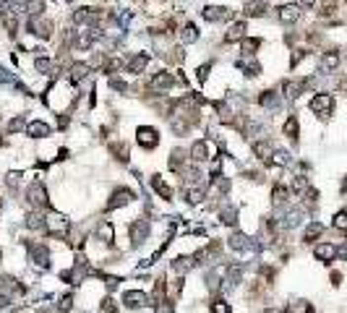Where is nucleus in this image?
<instances>
[{
  "label": "nucleus",
  "mask_w": 347,
  "mask_h": 313,
  "mask_svg": "<svg viewBox=\"0 0 347 313\" xmlns=\"http://www.w3.org/2000/svg\"><path fill=\"white\" fill-rule=\"evenodd\" d=\"M337 3H340V0H324L321 8H318V16H321V18L334 16V13H337Z\"/></svg>",
  "instance_id": "72a5a7b5"
},
{
  "label": "nucleus",
  "mask_w": 347,
  "mask_h": 313,
  "mask_svg": "<svg viewBox=\"0 0 347 313\" xmlns=\"http://www.w3.org/2000/svg\"><path fill=\"white\" fill-rule=\"evenodd\" d=\"M146 66H149V55L139 52V55H133V58H131V63H128V73L139 76V73H144V68H146Z\"/></svg>",
  "instance_id": "412c9836"
},
{
  "label": "nucleus",
  "mask_w": 347,
  "mask_h": 313,
  "mask_svg": "<svg viewBox=\"0 0 347 313\" xmlns=\"http://www.w3.org/2000/svg\"><path fill=\"white\" fill-rule=\"evenodd\" d=\"M308 81H298V78H287L285 84H282V89H285V97L287 99H298L300 94H303V89H306Z\"/></svg>",
  "instance_id": "2eb2a0df"
},
{
  "label": "nucleus",
  "mask_w": 347,
  "mask_h": 313,
  "mask_svg": "<svg viewBox=\"0 0 347 313\" xmlns=\"http://www.w3.org/2000/svg\"><path fill=\"white\" fill-rule=\"evenodd\" d=\"M259 105L261 107H274V105H277V94H274L271 89H264L261 97H259Z\"/></svg>",
  "instance_id": "e433bc0d"
},
{
  "label": "nucleus",
  "mask_w": 347,
  "mask_h": 313,
  "mask_svg": "<svg viewBox=\"0 0 347 313\" xmlns=\"http://www.w3.org/2000/svg\"><path fill=\"white\" fill-rule=\"evenodd\" d=\"M342 193H347V175H345V180H342Z\"/></svg>",
  "instance_id": "603ef678"
},
{
  "label": "nucleus",
  "mask_w": 347,
  "mask_h": 313,
  "mask_svg": "<svg viewBox=\"0 0 347 313\" xmlns=\"http://www.w3.org/2000/svg\"><path fill=\"white\" fill-rule=\"evenodd\" d=\"M97 237H99V240H102L105 245H113V243H115V230H113V225H110L107 219H105V222H99V227H97Z\"/></svg>",
  "instance_id": "4be33fe9"
},
{
  "label": "nucleus",
  "mask_w": 347,
  "mask_h": 313,
  "mask_svg": "<svg viewBox=\"0 0 347 313\" xmlns=\"http://www.w3.org/2000/svg\"><path fill=\"white\" fill-rule=\"evenodd\" d=\"M183 152H172V156H170V170H180V164H183Z\"/></svg>",
  "instance_id": "a19ab883"
},
{
  "label": "nucleus",
  "mask_w": 347,
  "mask_h": 313,
  "mask_svg": "<svg viewBox=\"0 0 347 313\" xmlns=\"http://www.w3.org/2000/svg\"><path fill=\"white\" fill-rule=\"evenodd\" d=\"M191 159L193 162H206L209 159V154H212V144H209L206 139H198V141H193V146H191Z\"/></svg>",
  "instance_id": "ddd939ff"
},
{
  "label": "nucleus",
  "mask_w": 347,
  "mask_h": 313,
  "mask_svg": "<svg viewBox=\"0 0 347 313\" xmlns=\"http://www.w3.org/2000/svg\"><path fill=\"white\" fill-rule=\"evenodd\" d=\"M329 279H332L334 287H340V284H342V274L340 272H332V277H329Z\"/></svg>",
  "instance_id": "de8ad7c7"
},
{
  "label": "nucleus",
  "mask_w": 347,
  "mask_h": 313,
  "mask_svg": "<svg viewBox=\"0 0 347 313\" xmlns=\"http://www.w3.org/2000/svg\"><path fill=\"white\" fill-rule=\"evenodd\" d=\"M180 39L186 42V44L196 42V39H198V29H196L193 24H186V26H183V29H180Z\"/></svg>",
  "instance_id": "c85d7f7f"
},
{
  "label": "nucleus",
  "mask_w": 347,
  "mask_h": 313,
  "mask_svg": "<svg viewBox=\"0 0 347 313\" xmlns=\"http://www.w3.org/2000/svg\"><path fill=\"white\" fill-rule=\"evenodd\" d=\"M313 256H316V261H321V264H332V261H337V256H340V245L337 243H316Z\"/></svg>",
  "instance_id": "20e7f679"
},
{
  "label": "nucleus",
  "mask_w": 347,
  "mask_h": 313,
  "mask_svg": "<svg viewBox=\"0 0 347 313\" xmlns=\"http://www.w3.org/2000/svg\"><path fill=\"white\" fill-rule=\"evenodd\" d=\"M332 227L340 230V233H347V209H340V211L332 217Z\"/></svg>",
  "instance_id": "c756f323"
},
{
  "label": "nucleus",
  "mask_w": 347,
  "mask_h": 313,
  "mask_svg": "<svg viewBox=\"0 0 347 313\" xmlns=\"http://www.w3.org/2000/svg\"><path fill=\"white\" fill-rule=\"evenodd\" d=\"M146 235H149V225H146L144 219L131 222V240H133V245H141L146 240Z\"/></svg>",
  "instance_id": "4468645a"
},
{
  "label": "nucleus",
  "mask_w": 347,
  "mask_h": 313,
  "mask_svg": "<svg viewBox=\"0 0 347 313\" xmlns=\"http://www.w3.org/2000/svg\"><path fill=\"white\" fill-rule=\"evenodd\" d=\"M149 295L144 290H125L123 292V306L125 308H141V306H149Z\"/></svg>",
  "instance_id": "423d86ee"
},
{
  "label": "nucleus",
  "mask_w": 347,
  "mask_h": 313,
  "mask_svg": "<svg viewBox=\"0 0 347 313\" xmlns=\"http://www.w3.org/2000/svg\"><path fill=\"white\" fill-rule=\"evenodd\" d=\"M290 313H313V306H310L308 300H295V303H292V308H290Z\"/></svg>",
  "instance_id": "4c0bfd02"
},
{
  "label": "nucleus",
  "mask_w": 347,
  "mask_h": 313,
  "mask_svg": "<svg viewBox=\"0 0 347 313\" xmlns=\"http://www.w3.org/2000/svg\"><path fill=\"white\" fill-rule=\"evenodd\" d=\"M261 47V39L259 37H251V39H243V55L245 58H251V55H256V50Z\"/></svg>",
  "instance_id": "2f4dec72"
},
{
  "label": "nucleus",
  "mask_w": 347,
  "mask_h": 313,
  "mask_svg": "<svg viewBox=\"0 0 347 313\" xmlns=\"http://www.w3.org/2000/svg\"><path fill=\"white\" fill-rule=\"evenodd\" d=\"M89 66H86V63H73V66H71V81H73V84H81V81H84L86 76H89Z\"/></svg>",
  "instance_id": "393cba45"
},
{
  "label": "nucleus",
  "mask_w": 347,
  "mask_h": 313,
  "mask_svg": "<svg viewBox=\"0 0 347 313\" xmlns=\"http://www.w3.org/2000/svg\"><path fill=\"white\" fill-rule=\"evenodd\" d=\"M222 222L225 225H235V209H222Z\"/></svg>",
  "instance_id": "37998d69"
},
{
  "label": "nucleus",
  "mask_w": 347,
  "mask_h": 313,
  "mask_svg": "<svg viewBox=\"0 0 347 313\" xmlns=\"http://www.w3.org/2000/svg\"><path fill=\"white\" fill-rule=\"evenodd\" d=\"M237 66H240V68L245 71V76H251V78H256V76H261V63H259V60H256V58H253V55H251V58H245V55H243V60H240V63H237Z\"/></svg>",
  "instance_id": "aec40b11"
},
{
  "label": "nucleus",
  "mask_w": 347,
  "mask_h": 313,
  "mask_svg": "<svg viewBox=\"0 0 347 313\" xmlns=\"http://www.w3.org/2000/svg\"><path fill=\"white\" fill-rule=\"evenodd\" d=\"M290 162H292V156H290V152H285V149L271 152V156H269V164H271V167H290Z\"/></svg>",
  "instance_id": "5701e85b"
},
{
  "label": "nucleus",
  "mask_w": 347,
  "mask_h": 313,
  "mask_svg": "<svg viewBox=\"0 0 347 313\" xmlns=\"http://www.w3.org/2000/svg\"><path fill=\"white\" fill-rule=\"evenodd\" d=\"M340 256H345V259H347V248H340Z\"/></svg>",
  "instance_id": "864d4df0"
},
{
  "label": "nucleus",
  "mask_w": 347,
  "mask_h": 313,
  "mask_svg": "<svg viewBox=\"0 0 347 313\" xmlns=\"http://www.w3.org/2000/svg\"><path fill=\"white\" fill-rule=\"evenodd\" d=\"M209 311H212V313H232V306H230V303H227V300H212V303H209Z\"/></svg>",
  "instance_id": "c9c22d12"
},
{
  "label": "nucleus",
  "mask_w": 347,
  "mask_h": 313,
  "mask_svg": "<svg viewBox=\"0 0 347 313\" xmlns=\"http://www.w3.org/2000/svg\"><path fill=\"white\" fill-rule=\"evenodd\" d=\"M18 183H21V172H8L5 186H8V188H18Z\"/></svg>",
  "instance_id": "79ce46f5"
},
{
  "label": "nucleus",
  "mask_w": 347,
  "mask_h": 313,
  "mask_svg": "<svg viewBox=\"0 0 347 313\" xmlns=\"http://www.w3.org/2000/svg\"><path fill=\"white\" fill-rule=\"evenodd\" d=\"M136 133H139V136H136V141H139L141 149H146V152L157 149V144H159V133H157V128L144 125V128H139Z\"/></svg>",
  "instance_id": "7ed1b4c3"
},
{
  "label": "nucleus",
  "mask_w": 347,
  "mask_h": 313,
  "mask_svg": "<svg viewBox=\"0 0 347 313\" xmlns=\"http://www.w3.org/2000/svg\"><path fill=\"white\" fill-rule=\"evenodd\" d=\"M55 308H58V313H68V311L73 308V298H71V295H63V298L58 300V306H55Z\"/></svg>",
  "instance_id": "58836bf2"
},
{
  "label": "nucleus",
  "mask_w": 347,
  "mask_h": 313,
  "mask_svg": "<svg viewBox=\"0 0 347 313\" xmlns=\"http://www.w3.org/2000/svg\"><path fill=\"white\" fill-rule=\"evenodd\" d=\"M264 313H285V311H279V308H264Z\"/></svg>",
  "instance_id": "3c124183"
},
{
  "label": "nucleus",
  "mask_w": 347,
  "mask_h": 313,
  "mask_svg": "<svg viewBox=\"0 0 347 313\" xmlns=\"http://www.w3.org/2000/svg\"><path fill=\"white\" fill-rule=\"evenodd\" d=\"M34 66H37V71H39V73H47L50 71V60L47 58H37Z\"/></svg>",
  "instance_id": "c03bdc74"
},
{
  "label": "nucleus",
  "mask_w": 347,
  "mask_h": 313,
  "mask_svg": "<svg viewBox=\"0 0 347 313\" xmlns=\"http://www.w3.org/2000/svg\"><path fill=\"white\" fill-rule=\"evenodd\" d=\"M310 186H308V178L306 175H295V178H292V183H290V191L292 193H306Z\"/></svg>",
  "instance_id": "7c9ffc66"
},
{
  "label": "nucleus",
  "mask_w": 347,
  "mask_h": 313,
  "mask_svg": "<svg viewBox=\"0 0 347 313\" xmlns=\"http://www.w3.org/2000/svg\"><path fill=\"white\" fill-rule=\"evenodd\" d=\"M26 201L34 206V209H47L50 206V198H47V191H44V186L39 180H34L32 186H29V191H26Z\"/></svg>",
  "instance_id": "f03ea898"
},
{
  "label": "nucleus",
  "mask_w": 347,
  "mask_h": 313,
  "mask_svg": "<svg viewBox=\"0 0 347 313\" xmlns=\"http://www.w3.org/2000/svg\"><path fill=\"white\" fill-rule=\"evenodd\" d=\"M29 259L37 269H50V251L47 245H39V243H29Z\"/></svg>",
  "instance_id": "39448f33"
},
{
  "label": "nucleus",
  "mask_w": 347,
  "mask_h": 313,
  "mask_svg": "<svg viewBox=\"0 0 347 313\" xmlns=\"http://www.w3.org/2000/svg\"><path fill=\"white\" fill-rule=\"evenodd\" d=\"M172 84H175V78H172V73H167V71H157L152 76V81H149V89L152 91H167V89H172Z\"/></svg>",
  "instance_id": "0eeeda50"
},
{
  "label": "nucleus",
  "mask_w": 347,
  "mask_h": 313,
  "mask_svg": "<svg viewBox=\"0 0 347 313\" xmlns=\"http://www.w3.org/2000/svg\"><path fill=\"white\" fill-rule=\"evenodd\" d=\"M21 125H24V120H21V117H13V120H11V125H8V131H11V133H16V131H21Z\"/></svg>",
  "instance_id": "49530a36"
},
{
  "label": "nucleus",
  "mask_w": 347,
  "mask_h": 313,
  "mask_svg": "<svg viewBox=\"0 0 347 313\" xmlns=\"http://www.w3.org/2000/svg\"><path fill=\"white\" fill-rule=\"evenodd\" d=\"M308 110L318 117H329L334 110V97L329 94V91H318V94H313V99L308 102Z\"/></svg>",
  "instance_id": "f257e3e1"
},
{
  "label": "nucleus",
  "mask_w": 347,
  "mask_h": 313,
  "mask_svg": "<svg viewBox=\"0 0 347 313\" xmlns=\"http://www.w3.org/2000/svg\"><path fill=\"white\" fill-rule=\"evenodd\" d=\"M201 16L206 18V21H230L232 18V11L230 8H222V5H206Z\"/></svg>",
  "instance_id": "f8f14e48"
},
{
  "label": "nucleus",
  "mask_w": 347,
  "mask_h": 313,
  "mask_svg": "<svg viewBox=\"0 0 347 313\" xmlns=\"http://www.w3.org/2000/svg\"><path fill=\"white\" fill-rule=\"evenodd\" d=\"M50 131H52V128L44 123V120H32L29 125H26V133H29L32 139H47Z\"/></svg>",
  "instance_id": "dca6fc26"
},
{
  "label": "nucleus",
  "mask_w": 347,
  "mask_h": 313,
  "mask_svg": "<svg viewBox=\"0 0 347 313\" xmlns=\"http://www.w3.org/2000/svg\"><path fill=\"white\" fill-rule=\"evenodd\" d=\"M290 193H292V191H290L287 186H279V183H277V186L271 188V204H274V206H282V204L290 198Z\"/></svg>",
  "instance_id": "b1692460"
},
{
  "label": "nucleus",
  "mask_w": 347,
  "mask_h": 313,
  "mask_svg": "<svg viewBox=\"0 0 347 313\" xmlns=\"http://www.w3.org/2000/svg\"><path fill=\"white\" fill-rule=\"evenodd\" d=\"M152 186H154V191L159 193V198H164V201H170V198H172V188L167 186V183H162V180H159V175H152Z\"/></svg>",
  "instance_id": "bb28decb"
},
{
  "label": "nucleus",
  "mask_w": 347,
  "mask_h": 313,
  "mask_svg": "<svg viewBox=\"0 0 347 313\" xmlns=\"http://www.w3.org/2000/svg\"><path fill=\"white\" fill-rule=\"evenodd\" d=\"M267 13V0H253L245 3V16H264Z\"/></svg>",
  "instance_id": "cd10ccee"
},
{
  "label": "nucleus",
  "mask_w": 347,
  "mask_h": 313,
  "mask_svg": "<svg viewBox=\"0 0 347 313\" xmlns=\"http://www.w3.org/2000/svg\"><path fill=\"white\" fill-rule=\"evenodd\" d=\"M29 32H32L34 37H42V39H50V37H52V24L47 21V18L32 16V21H29Z\"/></svg>",
  "instance_id": "9d476101"
},
{
  "label": "nucleus",
  "mask_w": 347,
  "mask_h": 313,
  "mask_svg": "<svg viewBox=\"0 0 347 313\" xmlns=\"http://www.w3.org/2000/svg\"><path fill=\"white\" fill-rule=\"evenodd\" d=\"M110 152L115 154V159H120V162H128V146H125V144H120V141L110 144Z\"/></svg>",
  "instance_id": "f704fd0d"
},
{
  "label": "nucleus",
  "mask_w": 347,
  "mask_h": 313,
  "mask_svg": "<svg viewBox=\"0 0 347 313\" xmlns=\"http://www.w3.org/2000/svg\"><path fill=\"white\" fill-rule=\"evenodd\" d=\"M209 71H212V63H206V66H201V68L196 71V76H198V81H206V76H209Z\"/></svg>",
  "instance_id": "a18cd8bd"
},
{
  "label": "nucleus",
  "mask_w": 347,
  "mask_h": 313,
  "mask_svg": "<svg viewBox=\"0 0 347 313\" xmlns=\"http://www.w3.org/2000/svg\"><path fill=\"white\" fill-rule=\"evenodd\" d=\"M0 206H3V201H0Z\"/></svg>",
  "instance_id": "5fc2aeb1"
},
{
  "label": "nucleus",
  "mask_w": 347,
  "mask_h": 313,
  "mask_svg": "<svg viewBox=\"0 0 347 313\" xmlns=\"http://www.w3.org/2000/svg\"><path fill=\"white\" fill-rule=\"evenodd\" d=\"M251 152L259 156V159H269L271 156V144H269V139H261V141H256L253 146H251Z\"/></svg>",
  "instance_id": "a878e982"
},
{
  "label": "nucleus",
  "mask_w": 347,
  "mask_h": 313,
  "mask_svg": "<svg viewBox=\"0 0 347 313\" xmlns=\"http://www.w3.org/2000/svg\"><path fill=\"white\" fill-rule=\"evenodd\" d=\"M300 16H303V11H300L298 3H287V5L277 8V18H279L282 24H298Z\"/></svg>",
  "instance_id": "6e6552de"
},
{
  "label": "nucleus",
  "mask_w": 347,
  "mask_h": 313,
  "mask_svg": "<svg viewBox=\"0 0 347 313\" xmlns=\"http://www.w3.org/2000/svg\"><path fill=\"white\" fill-rule=\"evenodd\" d=\"M316 3H318V0H298V5H300V8H313Z\"/></svg>",
  "instance_id": "09e8293b"
},
{
  "label": "nucleus",
  "mask_w": 347,
  "mask_h": 313,
  "mask_svg": "<svg viewBox=\"0 0 347 313\" xmlns=\"http://www.w3.org/2000/svg\"><path fill=\"white\" fill-rule=\"evenodd\" d=\"M340 63H342L340 50H326V52L321 55V63H318V68H321V73H334L337 68H340Z\"/></svg>",
  "instance_id": "9b49d317"
},
{
  "label": "nucleus",
  "mask_w": 347,
  "mask_h": 313,
  "mask_svg": "<svg viewBox=\"0 0 347 313\" xmlns=\"http://www.w3.org/2000/svg\"><path fill=\"white\" fill-rule=\"evenodd\" d=\"M186 198H188V204H201V198H206V193H204V188L191 186V188L186 191Z\"/></svg>",
  "instance_id": "473e14b6"
},
{
  "label": "nucleus",
  "mask_w": 347,
  "mask_h": 313,
  "mask_svg": "<svg viewBox=\"0 0 347 313\" xmlns=\"http://www.w3.org/2000/svg\"><path fill=\"white\" fill-rule=\"evenodd\" d=\"M245 32H248V24L245 21H235L230 29H227V34H225V42L230 44V42H237V39H243L245 37Z\"/></svg>",
  "instance_id": "f3484780"
},
{
  "label": "nucleus",
  "mask_w": 347,
  "mask_h": 313,
  "mask_svg": "<svg viewBox=\"0 0 347 313\" xmlns=\"http://www.w3.org/2000/svg\"><path fill=\"white\" fill-rule=\"evenodd\" d=\"M99 308H102V313H117V306L113 298H105L102 303H99Z\"/></svg>",
  "instance_id": "ea45409f"
},
{
  "label": "nucleus",
  "mask_w": 347,
  "mask_h": 313,
  "mask_svg": "<svg viewBox=\"0 0 347 313\" xmlns=\"http://www.w3.org/2000/svg\"><path fill=\"white\" fill-rule=\"evenodd\" d=\"M8 306V295H5V292H0V308H5Z\"/></svg>",
  "instance_id": "8fccbe9b"
},
{
  "label": "nucleus",
  "mask_w": 347,
  "mask_h": 313,
  "mask_svg": "<svg viewBox=\"0 0 347 313\" xmlns=\"http://www.w3.org/2000/svg\"><path fill=\"white\" fill-rule=\"evenodd\" d=\"M324 235V225L321 222H310V225H306V230H303V243H316L318 237Z\"/></svg>",
  "instance_id": "6ab92c4d"
},
{
  "label": "nucleus",
  "mask_w": 347,
  "mask_h": 313,
  "mask_svg": "<svg viewBox=\"0 0 347 313\" xmlns=\"http://www.w3.org/2000/svg\"><path fill=\"white\" fill-rule=\"evenodd\" d=\"M133 198H136V193H133L131 188H115V191H113V196H110V201H107V209L125 206V204H131Z\"/></svg>",
  "instance_id": "1a4fd4ad"
},
{
  "label": "nucleus",
  "mask_w": 347,
  "mask_h": 313,
  "mask_svg": "<svg viewBox=\"0 0 347 313\" xmlns=\"http://www.w3.org/2000/svg\"><path fill=\"white\" fill-rule=\"evenodd\" d=\"M282 133H285L290 141H298V139H300V123H298V115H290V117H287L285 125H282Z\"/></svg>",
  "instance_id": "a211bd4d"
}]
</instances>
